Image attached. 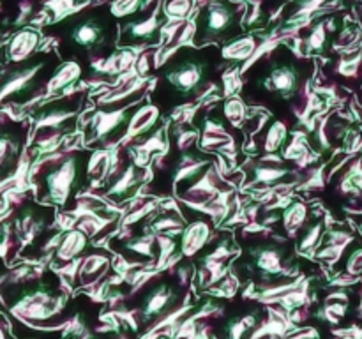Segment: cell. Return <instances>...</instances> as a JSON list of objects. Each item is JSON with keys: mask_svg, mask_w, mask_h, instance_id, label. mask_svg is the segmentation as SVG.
<instances>
[{"mask_svg": "<svg viewBox=\"0 0 362 339\" xmlns=\"http://www.w3.org/2000/svg\"><path fill=\"white\" fill-rule=\"evenodd\" d=\"M60 282L62 281L57 275L45 272V274L6 282L0 292L6 306L20 320L30 325L48 327L64 318L67 311L69 297L64 292Z\"/></svg>", "mask_w": 362, "mask_h": 339, "instance_id": "6da1fadb", "label": "cell"}, {"mask_svg": "<svg viewBox=\"0 0 362 339\" xmlns=\"http://www.w3.org/2000/svg\"><path fill=\"white\" fill-rule=\"evenodd\" d=\"M87 150H57L41 155L32 170V182L35 184L39 200L53 207L66 208L78 200L87 179Z\"/></svg>", "mask_w": 362, "mask_h": 339, "instance_id": "7a4b0ae2", "label": "cell"}, {"mask_svg": "<svg viewBox=\"0 0 362 339\" xmlns=\"http://www.w3.org/2000/svg\"><path fill=\"white\" fill-rule=\"evenodd\" d=\"M214 49L209 46H182L161 64L163 81L177 97H205L214 83H209V76L214 73Z\"/></svg>", "mask_w": 362, "mask_h": 339, "instance_id": "3957f363", "label": "cell"}, {"mask_svg": "<svg viewBox=\"0 0 362 339\" xmlns=\"http://www.w3.org/2000/svg\"><path fill=\"white\" fill-rule=\"evenodd\" d=\"M244 7L235 0H207L191 21L194 27L193 46L226 44L243 30Z\"/></svg>", "mask_w": 362, "mask_h": 339, "instance_id": "277c9868", "label": "cell"}, {"mask_svg": "<svg viewBox=\"0 0 362 339\" xmlns=\"http://www.w3.org/2000/svg\"><path fill=\"white\" fill-rule=\"evenodd\" d=\"M262 56H265L269 64V73L262 80L264 90L269 94L278 95L283 101H292L310 85L311 64L308 60L281 48Z\"/></svg>", "mask_w": 362, "mask_h": 339, "instance_id": "5b68a950", "label": "cell"}, {"mask_svg": "<svg viewBox=\"0 0 362 339\" xmlns=\"http://www.w3.org/2000/svg\"><path fill=\"white\" fill-rule=\"evenodd\" d=\"M113 20L115 18L110 14V11L108 14H103L99 11L85 14L80 13L69 21V27L66 30L67 41H71V44L85 53L105 52L117 37Z\"/></svg>", "mask_w": 362, "mask_h": 339, "instance_id": "8992f818", "label": "cell"}, {"mask_svg": "<svg viewBox=\"0 0 362 339\" xmlns=\"http://www.w3.org/2000/svg\"><path fill=\"white\" fill-rule=\"evenodd\" d=\"M145 99V97H144ZM141 102L131 101L117 108H99L90 113L85 133V147H119L126 134L131 113Z\"/></svg>", "mask_w": 362, "mask_h": 339, "instance_id": "52a82bcc", "label": "cell"}, {"mask_svg": "<svg viewBox=\"0 0 362 339\" xmlns=\"http://www.w3.org/2000/svg\"><path fill=\"white\" fill-rule=\"evenodd\" d=\"M170 23L166 14L163 13V4L152 0L151 6L138 16L126 20L120 25L119 42L126 48L145 49L148 46L161 44L165 27Z\"/></svg>", "mask_w": 362, "mask_h": 339, "instance_id": "ba28073f", "label": "cell"}, {"mask_svg": "<svg viewBox=\"0 0 362 339\" xmlns=\"http://www.w3.org/2000/svg\"><path fill=\"white\" fill-rule=\"evenodd\" d=\"M253 244L246 247L247 267L262 279H274L286 274L285 249L267 239H251Z\"/></svg>", "mask_w": 362, "mask_h": 339, "instance_id": "9c48e42d", "label": "cell"}, {"mask_svg": "<svg viewBox=\"0 0 362 339\" xmlns=\"http://www.w3.org/2000/svg\"><path fill=\"white\" fill-rule=\"evenodd\" d=\"M147 175L148 170L134 165L129 157L126 166L103 187V198L110 203H127L140 194V187L147 182Z\"/></svg>", "mask_w": 362, "mask_h": 339, "instance_id": "30bf717a", "label": "cell"}, {"mask_svg": "<svg viewBox=\"0 0 362 339\" xmlns=\"http://www.w3.org/2000/svg\"><path fill=\"white\" fill-rule=\"evenodd\" d=\"M226 189H230V187H226L225 175L219 170V166L216 162H212V165H209L205 168V172L200 177H197L193 182L187 184L184 189H180V193L177 196L182 201V205L189 207V205L214 200L216 196H219Z\"/></svg>", "mask_w": 362, "mask_h": 339, "instance_id": "8fae6325", "label": "cell"}, {"mask_svg": "<svg viewBox=\"0 0 362 339\" xmlns=\"http://www.w3.org/2000/svg\"><path fill=\"white\" fill-rule=\"evenodd\" d=\"M226 124L228 122L223 117L221 109L219 112L209 109L204 122H202L200 148L209 152H223V154H230V157H232L235 154V140L226 129Z\"/></svg>", "mask_w": 362, "mask_h": 339, "instance_id": "7c38bea8", "label": "cell"}, {"mask_svg": "<svg viewBox=\"0 0 362 339\" xmlns=\"http://www.w3.org/2000/svg\"><path fill=\"white\" fill-rule=\"evenodd\" d=\"M274 155L276 154H269L267 157L251 162L247 166L246 175L250 186L262 187V191L279 186H288V182H285V179H288L290 175H296V173L290 168H286V166L279 165L281 159H274Z\"/></svg>", "mask_w": 362, "mask_h": 339, "instance_id": "4fadbf2b", "label": "cell"}, {"mask_svg": "<svg viewBox=\"0 0 362 339\" xmlns=\"http://www.w3.org/2000/svg\"><path fill=\"white\" fill-rule=\"evenodd\" d=\"M25 129L20 124L0 126V180L9 179L20 162Z\"/></svg>", "mask_w": 362, "mask_h": 339, "instance_id": "5bb4252c", "label": "cell"}, {"mask_svg": "<svg viewBox=\"0 0 362 339\" xmlns=\"http://www.w3.org/2000/svg\"><path fill=\"white\" fill-rule=\"evenodd\" d=\"M179 300V292L170 281L152 282L151 288L145 292L141 299L140 314L144 320H152V318H161L172 309Z\"/></svg>", "mask_w": 362, "mask_h": 339, "instance_id": "9a60e30c", "label": "cell"}, {"mask_svg": "<svg viewBox=\"0 0 362 339\" xmlns=\"http://www.w3.org/2000/svg\"><path fill=\"white\" fill-rule=\"evenodd\" d=\"M159 119H161V109H159V106L145 97L144 101L133 109V113H131L126 134H124L119 147H129V145L133 143V141H136L138 138L147 136V134L152 133V129L158 126Z\"/></svg>", "mask_w": 362, "mask_h": 339, "instance_id": "2e32d148", "label": "cell"}, {"mask_svg": "<svg viewBox=\"0 0 362 339\" xmlns=\"http://www.w3.org/2000/svg\"><path fill=\"white\" fill-rule=\"evenodd\" d=\"M214 239L212 225L204 218H193L184 225L179 235L180 256L193 258L205 249Z\"/></svg>", "mask_w": 362, "mask_h": 339, "instance_id": "e0dca14e", "label": "cell"}, {"mask_svg": "<svg viewBox=\"0 0 362 339\" xmlns=\"http://www.w3.org/2000/svg\"><path fill=\"white\" fill-rule=\"evenodd\" d=\"M117 155H119V147H95L88 152L87 179L90 189L105 187L108 184Z\"/></svg>", "mask_w": 362, "mask_h": 339, "instance_id": "ac0fdd59", "label": "cell"}, {"mask_svg": "<svg viewBox=\"0 0 362 339\" xmlns=\"http://www.w3.org/2000/svg\"><path fill=\"white\" fill-rule=\"evenodd\" d=\"M209 155L211 154L197 155L193 152H182L180 154L172 173V191L175 196L180 193V189H184L187 184L193 182L197 177H200L209 165L214 162Z\"/></svg>", "mask_w": 362, "mask_h": 339, "instance_id": "d6986e66", "label": "cell"}, {"mask_svg": "<svg viewBox=\"0 0 362 339\" xmlns=\"http://www.w3.org/2000/svg\"><path fill=\"white\" fill-rule=\"evenodd\" d=\"M113 267V258L105 251H90L85 253L80 258V265H78V275L76 282L83 288L87 286H94L105 278Z\"/></svg>", "mask_w": 362, "mask_h": 339, "instance_id": "ffe728a7", "label": "cell"}, {"mask_svg": "<svg viewBox=\"0 0 362 339\" xmlns=\"http://www.w3.org/2000/svg\"><path fill=\"white\" fill-rule=\"evenodd\" d=\"M336 191L352 203H362V154L350 159L345 170L339 173L336 179Z\"/></svg>", "mask_w": 362, "mask_h": 339, "instance_id": "44dd1931", "label": "cell"}, {"mask_svg": "<svg viewBox=\"0 0 362 339\" xmlns=\"http://www.w3.org/2000/svg\"><path fill=\"white\" fill-rule=\"evenodd\" d=\"M90 240L92 239H88L81 230H67V232L62 233V239H60L59 246H57L55 258L59 261H62V263H69V261L78 260V258H81L87 253L88 246H90Z\"/></svg>", "mask_w": 362, "mask_h": 339, "instance_id": "7402d4cb", "label": "cell"}, {"mask_svg": "<svg viewBox=\"0 0 362 339\" xmlns=\"http://www.w3.org/2000/svg\"><path fill=\"white\" fill-rule=\"evenodd\" d=\"M136 64V53L131 48H122L113 52L112 55L103 56V60L94 64L95 73L108 74V76H122V74L131 73Z\"/></svg>", "mask_w": 362, "mask_h": 339, "instance_id": "603a6c76", "label": "cell"}, {"mask_svg": "<svg viewBox=\"0 0 362 339\" xmlns=\"http://www.w3.org/2000/svg\"><path fill=\"white\" fill-rule=\"evenodd\" d=\"M81 74H83V69H81L80 64L74 62V60H67L62 66L57 67L53 76L49 78L48 83H46V92L48 94L67 92L81 80Z\"/></svg>", "mask_w": 362, "mask_h": 339, "instance_id": "cb8c5ba5", "label": "cell"}, {"mask_svg": "<svg viewBox=\"0 0 362 339\" xmlns=\"http://www.w3.org/2000/svg\"><path fill=\"white\" fill-rule=\"evenodd\" d=\"M308 219H310V207L306 201L293 200L292 203L286 205L281 212V228L285 230L290 239L297 235L300 230L306 228Z\"/></svg>", "mask_w": 362, "mask_h": 339, "instance_id": "d4e9b609", "label": "cell"}, {"mask_svg": "<svg viewBox=\"0 0 362 339\" xmlns=\"http://www.w3.org/2000/svg\"><path fill=\"white\" fill-rule=\"evenodd\" d=\"M290 129L288 124L285 120H272L271 124L265 129L264 138H262V148H264L265 154H278L288 143Z\"/></svg>", "mask_w": 362, "mask_h": 339, "instance_id": "484cf974", "label": "cell"}, {"mask_svg": "<svg viewBox=\"0 0 362 339\" xmlns=\"http://www.w3.org/2000/svg\"><path fill=\"white\" fill-rule=\"evenodd\" d=\"M255 48H257V39L253 35H239L233 41L223 44L219 56L228 62H244V60H250Z\"/></svg>", "mask_w": 362, "mask_h": 339, "instance_id": "4316f807", "label": "cell"}, {"mask_svg": "<svg viewBox=\"0 0 362 339\" xmlns=\"http://www.w3.org/2000/svg\"><path fill=\"white\" fill-rule=\"evenodd\" d=\"M39 44V35L34 30H21L20 34L14 35V39L11 41L9 48V56L16 62L28 59L32 53L35 52Z\"/></svg>", "mask_w": 362, "mask_h": 339, "instance_id": "83f0119b", "label": "cell"}, {"mask_svg": "<svg viewBox=\"0 0 362 339\" xmlns=\"http://www.w3.org/2000/svg\"><path fill=\"white\" fill-rule=\"evenodd\" d=\"M221 113L223 117H225L226 122H228L232 127H235V129L244 127L247 117H250L246 102H244V99L237 94L230 95V97L225 99V102L221 105Z\"/></svg>", "mask_w": 362, "mask_h": 339, "instance_id": "f1b7e54d", "label": "cell"}, {"mask_svg": "<svg viewBox=\"0 0 362 339\" xmlns=\"http://www.w3.org/2000/svg\"><path fill=\"white\" fill-rule=\"evenodd\" d=\"M151 2L152 0H112L108 11L115 20L126 21L144 13L151 6Z\"/></svg>", "mask_w": 362, "mask_h": 339, "instance_id": "f546056e", "label": "cell"}, {"mask_svg": "<svg viewBox=\"0 0 362 339\" xmlns=\"http://www.w3.org/2000/svg\"><path fill=\"white\" fill-rule=\"evenodd\" d=\"M310 145L303 134H293L292 140L283 148V159L292 161L299 166H306L310 162Z\"/></svg>", "mask_w": 362, "mask_h": 339, "instance_id": "4dcf8cb0", "label": "cell"}, {"mask_svg": "<svg viewBox=\"0 0 362 339\" xmlns=\"http://www.w3.org/2000/svg\"><path fill=\"white\" fill-rule=\"evenodd\" d=\"M158 246L156 242L154 233H145L140 237H134V239H126L122 242V249L127 251V253L138 254L141 258H147V260H152L156 256L154 247Z\"/></svg>", "mask_w": 362, "mask_h": 339, "instance_id": "1f68e13d", "label": "cell"}, {"mask_svg": "<svg viewBox=\"0 0 362 339\" xmlns=\"http://www.w3.org/2000/svg\"><path fill=\"white\" fill-rule=\"evenodd\" d=\"M175 127V145L179 152H189L194 145L200 143V129L198 127L186 126V122H179Z\"/></svg>", "mask_w": 362, "mask_h": 339, "instance_id": "d6a6232c", "label": "cell"}, {"mask_svg": "<svg viewBox=\"0 0 362 339\" xmlns=\"http://www.w3.org/2000/svg\"><path fill=\"white\" fill-rule=\"evenodd\" d=\"M336 73L349 80H359L362 74V52H357L356 55L341 56L336 66Z\"/></svg>", "mask_w": 362, "mask_h": 339, "instance_id": "836d02e7", "label": "cell"}, {"mask_svg": "<svg viewBox=\"0 0 362 339\" xmlns=\"http://www.w3.org/2000/svg\"><path fill=\"white\" fill-rule=\"evenodd\" d=\"M324 233H325V225L324 222L317 221L315 225L311 226H306L304 228V233L303 237H300L299 240V251H311L315 249V247L320 246L322 239H324Z\"/></svg>", "mask_w": 362, "mask_h": 339, "instance_id": "e575fe53", "label": "cell"}, {"mask_svg": "<svg viewBox=\"0 0 362 339\" xmlns=\"http://www.w3.org/2000/svg\"><path fill=\"white\" fill-rule=\"evenodd\" d=\"M191 11H193V2L191 0H165L163 2V13L166 14L170 21L186 20Z\"/></svg>", "mask_w": 362, "mask_h": 339, "instance_id": "d590c367", "label": "cell"}, {"mask_svg": "<svg viewBox=\"0 0 362 339\" xmlns=\"http://www.w3.org/2000/svg\"><path fill=\"white\" fill-rule=\"evenodd\" d=\"M325 44H327V28H325V23L322 21L308 35L306 49L308 53H322L325 49Z\"/></svg>", "mask_w": 362, "mask_h": 339, "instance_id": "8d00e7d4", "label": "cell"}, {"mask_svg": "<svg viewBox=\"0 0 362 339\" xmlns=\"http://www.w3.org/2000/svg\"><path fill=\"white\" fill-rule=\"evenodd\" d=\"M255 325L253 316H243L235 318L233 321H230L228 327H226V334H228V339H243L244 334L250 331Z\"/></svg>", "mask_w": 362, "mask_h": 339, "instance_id": "74e56055", "label": "cell"}, {"mask_svg": "<svg viewBox=\"0 0 362 339\" xmlns=\"http://www.w3.org/2000/svg\"><path fill=\"white\" fill-rule=\"evenodd\" d=\"M345 272L350 278H362V246L356 247L349 253L345 261Z\"/></svg>", "mask_w": 362, "mask_h": 339, "instance_id": "f35d334b", "label": "cell"}, {"mask_svg": "<svg viewBox=\"0 0 362 339\" xmlns=\"http://www.w3.org/2000/svg\"><path fill=\"white\" fill-rule=\"evenodd\" d=\"M0 339H11L9 327H7V320L0 314Z\"/></svg>", "mask_w": 362, "mask_h": 339, "instance_id": "ab89813d", "label": "cell"}, {"mask_svg": "<svg viewBox=\"0 0 362 339\" xmlns=\"http://www.w3.org/2000/svg\"><path fill=\"white\" fill-rule=\"evenodd\" d=\"M158 339H168V338H158Z\"/></svg>", "mask_w": 362, "mask_h": 339, "instance_id": "60d3db41", "label": "cell"}, {"mask_svg": "<svg viewBox=\"0 0 362 339\" xmlns=\"http://www.w3.org/2000/svg\"><path fill=\"white\" fill-rule=\"evenodd\" d=\"M258 2H262V0H258Z\"/></svg>", "mask_w": 362, "mask_h": 339, "instance_id": "b9f144b4", "label": "cell"}]
</instances>
